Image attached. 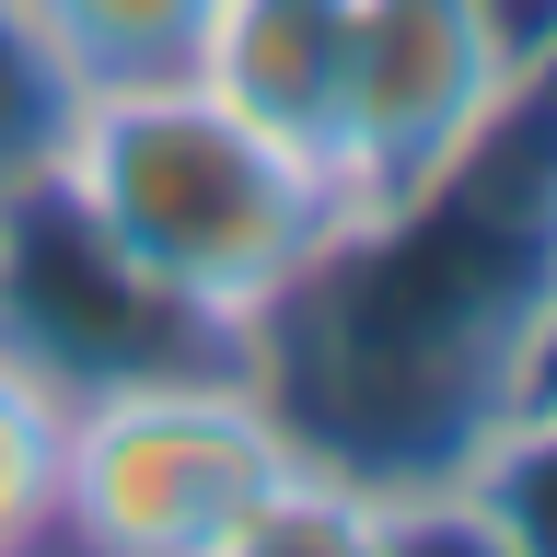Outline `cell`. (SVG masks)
Returning a JSON list of instances; mask_svg holds the SVG:
<instances>
[{
    "label": "cell",
    "instance_id": "obj_1",
    "mask_svg": "<svg viewBox=\"0 0 557 557\" xmlns=\"http://www.w3.org/2000/svg\"><path fill=\"white\" fill-rule=\"evenodd\" d=\"M557 337V47L522 59L465 151L407 209L348 221L290 302L256 325L244 372L290 442L337 476L418 499L511 407Z\"/></svg>",
    "mask_w": 557,
    "mask_h": 557
},
{
    "label": "cell",
    "instance_id": "obj_2",
    "mask_svg": "<svg viewBox=\"0 0 557 557\" xmlns=\"http://www.w3.org/2000/svg\"><path fill=\"white\" fill-rule=\"evenodd\" d=\"M59 186L104 221V244L128 256L163 302H186L209 337L256 348L290 278L348 233L337 174L302 163L290 139L186 82H128V94H82V128L59 151Z\"/></svg>",
    "mask_w": 557,
    "mask_h": 557
},
{
    "label": "cell",
    "instance_id": "obj_3",
    "mask_svg": "<svg viewBox=\"0 0 557 557\" xmlns=\"http://www.w3.org/2000/svg\"><path fill=\"white\" fill-rule=\"evenodd\" d=\"M302 465L290 418L244 360L139 372L70 407L59 453V546L94 557H244L256 511Z\"/></svg>",
    "mask_w": 557,
    "mask_h": 557
},
{
    "label": "cell",
    "instance_id": "obj_4",
    "mask_svg": "<svg viewBox=\"0 0 557 557\" xmlns=\"http://www.w3.org/2000/svg\"><path fill=\"white\" fill-rule=\"evenodd\" d=\"M0 348H24L70 407L139 372H198V360H244L233 337H209L186 302H163L151 278L104 244V221L70 198L59 174H35L0 198Z\"/></svg>",
    "mask_w": 557,
    "mask_h": 557
},
{
    "label": "cell",
    "instance_id": "obj_5",
    "mask_svg": "<svg viewBox=\"0 0 557 557\" xmlns=\"http://www.w3.org/2000/svg\"><path fill=\"white\" fill-rule=\"evenodd\" d=\"M522 82L499 0H348V139L337 186L348 221L407 209Z\"/></svg>",
    "mask_w": 557,
    "mask_h": 557
},
{
    "label": "cell",
    "instance_id": "obj_6",
    "mask_svg": "<svg viewBox=\"0 0 557 557\" xmlns=\"http://www.w3.org/2000/svg\"><path fill=\"white\" fill-rule=\"evenodd\" d=\"M198 82L233 116H256L268 139H290L302 163L337 174V139H348V0H221V24L198 47Z\"/></svg>",
    "mask_w": 557,
    "mask_h": 557
},
{
    "label": "cell",
    "instance_id": "obj_7",
    "mask_svg": "<svg viewBox=\"0 0 557 557\" xmlns=\"http://www.w3.org/2000/svg\"><path fill=\"white\" fill-rule=\"evenodd\" d=\"M442 487H453V511H465V546L557 557V383H522Z\"/></svg>",
    "mask_w": 557,
    "mask_h": 557
},
{
    "label": "cell",
    "instance_id": "obj_8",
    "mask_svg": "<svg viewBox=\"0 0 557 557\" xmlns=\"http://www.w3.org/2000/svg\"><path fill=\"white\" fill-rule=\"evenodd\" d=\"M47 47L70 59L82 94H128V82H186L221 24V0H24Z\"/></svg>",
    "mask_w": 557,
    "mask_h": 557
},
{
    "label": "cell",
    "instance_id": "obj_9",
    "mask_svg": "<svg viewBox=\"0 0 557 557\" xmlns=\"http://www.w3.org/2000/svg\"><path fill=\"white\" fill-rule=\"evenodd\" d=\"M59 453H70V395L0 348V557L59 546Z\"/></svg>",
    "mask_w": 557,
    "mask_h": 557
},
{
    "label": "cell",
    "instance_id": "obj_10",
    "mask_svg": "<svg viewBox=\"0 0 557 557\" xmlns=\"http://www.w3.org/2000/svg\"><path fill=\"white\" fill-rule=\"evenodd\" d=\"M70 128H82V82H70V59L47 47V24H35L24 0H0V198L35 186V174H59Z\"/></svg>",
    "mask_w": 557,
    "mask_h": 557
}]
</instances>
